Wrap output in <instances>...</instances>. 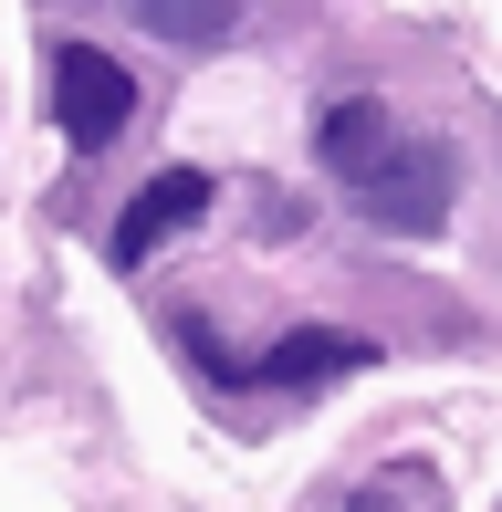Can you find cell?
<instances>
[{"instance_id":"cell-6","label":"cell","mask_w":502,"mask_h":512,"mask_svg":"<svg viewBox=\"0 0 502 512\" xmlns=\"http://www.w3.org/2000/svg\"><path fill=\"white\" fill-rule=\"evenodd\" d=\"M136 21H147V32H178V42H220V32L241 21V11H210V0H189V11H168V0H157V11H136Z\"/></svg>"},{"instance_id":"cell-5","label":"cell","mask_w":502,"mask_h":512,"mask_svg":"<svg viewBox=\"0 0 502 512\" xmlns=\"http://www.w3.org/2000/svg\"><path fill=\"white\" fill-rule=\"evenodd\" d=\"M387 147H398V115H387L377 95H346V105L314 115V157L335 168V189H356V178H367Z\"/></svg>"},{"instance_id":"cell-3","label":"cell","mask_w":502,"mask_h":512,"mask_svg":"<svg viewBox=\"0 0 502 512\" xmlns=\"http://www.w3.org/2000/svg\"><path fill=\"white\" fill-rule=\"evenodd\" d=\"M199 209H210V168H157L147 189H136V199L116 209V241H105V251H116V262L136 272L157 241H168V230H189Z\"/></svg>"},{"instance_id":"cell-4","label":"cell","mask_w":502,"mask_h":512,"mask_svg":"<svg viewBox=\"0 0 502 512\" xmlns=\"http://www.w3.org/2000/svg\"><path fill=\"white\" fill-rule=\"evenodd\" d=\"M356 366H377L367 335H335V324H293L272 356H251V387H325V377H356Z\"/></svg>"},{"instance_id":"cell-1","label":"cell","mask_w":502,"mask_h":512,"mask_svg":"<svg viewBox=\"0 0 502 512\" xmlns=\"http://www.w3.org/2000/svg\"><path fill=\"white\" fill-rule=\"evenodd\" d=\"M346 199L367 209L377 230H398V241H429V230L450 220V147H440V136H408V126H398V147H387Z\"/></svg>"},{"instance_id":"cell-2","label":"cell","mask_w":502,"mask_h":512,"mask_svg":"<svg viewBox=\"0 0 502 512\" xmlns=\"http://www.w3.org/2000/svg\"><path fill=\"white\" fill-rule=\"evenodd\" d=\"M126 115H136V74L105 42H53V126L74 136L84 157H105L126 136Z\"/></svg>"}]
</instances>
